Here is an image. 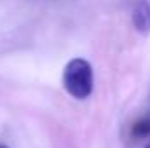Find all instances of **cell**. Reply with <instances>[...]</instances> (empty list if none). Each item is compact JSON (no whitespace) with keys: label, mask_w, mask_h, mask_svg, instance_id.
Returning a JSON list of instances; mask_svg holds the SVG:
<instances>
[{"label":"cell","mask_w":150,"mask_h":148,"mask_svg":"<svg viewBox=\"0 0 150 148\" xmlns=\"http://www.w3.org/2000/svg\"><path fill=\"white\" fill-rule=\"evenodd\" d=\"M131 21L138 33H150V2L149 0H131Z\"/></svg>","instance_id":"7a4b0ae2"},{"label":"cell","mask_w":150,"mask_h":148,"mask_svg":"<svg viewBox=\"0 0 150 148\" xmlns=\"http://www.w3.org/2000/svg\"><path fill=\"white\" fill-rule=\"evenodd\" d=\"M131 136L136 138V140L149 138L150 136V115H143V117H140L138 120L133 122V125H131Z\"/></svg>","instance_id":"3957f363"},{"label":"cell","mask_w":150,"mask_h":148,"mask_svg":"<svg viewBox=\"0 0 150 148\" xmlns=\"http://www.w3.org/2000/svg\"><path fill=\"white\" fill-rule=\"evenodd\" d=\"M0 148H9L7 145H4V143H0Z\"/></svg>","instance_id":"277c9868"},{"label":"cell","mask_w":150,"mask_h":148,"mask_svg":"<svg viewBox=\"0 0 150 148\" xmlns=\"http://www.w3.org/2000/svg\"><path fill=\"white\" fill-rule=\"evenodd\" d=\"M145 148H150V143H149V145H147V147H145Z\"/></svg>","instance_id":"5b68a950"},{"label":"cell","mask_w":150,"mask_h":148,"mask_svg":"<svg viewBox=\"0 0 150 148\" xmlns=\"http://www.w3.org/2000/svg\"><path fill=\"white\" fill-rule=\"evenodd\" d=\"M63 87L75 99H86L94 87L93 66L84 58H74L63 70Z\"/></svg>","instance_id":"6da1fadb"}]
</instances>
